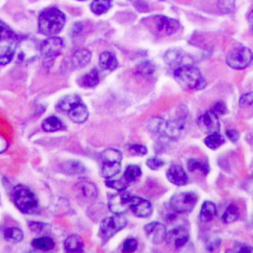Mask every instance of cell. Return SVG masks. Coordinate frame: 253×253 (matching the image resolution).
Returning <instances> with one entry per match:
<instances>
[{"label":"cell","mask_w":253,"mask_h":253,"mask_svg":"<svg viewBox=\"0 0 253 253\" xmlns=\"http://www.w3.org/2000/svg\"><path fill=\"white\" fill-rule=\"evenodd\" d=\"M66 23L65 14L56 8L43 10L38 19V30L45 36H55L61 33Z\"/></svg>","instance_id":"obj_1"},{"label":"cell","mask_w":253,"mask_h":253,"mask_svg":"<svg viewBox=\"0 0 253 253\" xmlns=\"http://www.w3.org/2000/svg\"><path fill=\"white\" fill-rule=\"evenodd\" d=\"M56 109L62 114L67 115L74 123L83 124L88 119V108L84 104L80 96L71 94L64 96L57 103Z\"/></svg>","instance_id":"obj_2"},{"label":"cell","mask_w":253,"mask_h":253,"mask_svg":"<svg viewBox=\"0 0 253 253\" xmlns=\"http://www.w3.org/2000/svg\"><path fill=\"white\" fill-rule=\"evenodd\" d=\"M11 197H12V201L16 208L23 213L34 214L37 213L39 210V203L36 195L23 184L14 186Z\"/></svg>","instance_id":"obj_3"},{"label":"cell","mask_w":253,"mask_h":253,"mask_svg":"<svg viewBox=\"0 0 253 253\" xmlns=\"http://www.w3.org/2000/svg\"><path fill=\"white\" fill-rule=\"evenodd\" d=\"M174 78L183 89L199 90L205 87V79L197 67L183 65L174 70Z\"/></svg>","instance_id":"obj_4"},{"label":"cell","mask_w":253,"mask_h":253,"mask_svg":"<svg viewBox=\"0 0 253 253\" xmlns=\"http://www.w3.org/2000/svg\"><path fill=\"white\" fill-rule=\"evenodd\" d=\"M123 155L116 148H107L101 155V174L104 179H113L122 170Z\"/></svg>","instance_id":"obj_5"},{"label":"cell","mask_w":253,"mask_h":253,"mask_svg":"<svg viewBox=\"0 0 253 253\" xmlns=\"http://www.w3.org/2000/svg\"><path fill=\"white\" fill-rule=\"evenodd\" d=\"M147 129L158 137L173 140L180 134L182 126L176 123H170L163 118H153L147 124Z\"/></svg>","instance_id":"obj_6"},{"label":"cell","mask_w":253,"mask_h":253,"mask_svg":"<svg viewBox=\"0 0 253 253\" xmlns=\"http://www.w3.org/2000/svg\"><path fill=\"white\" fill-rule=\"evenodd\" d=\"M197 199V195L193 192L177 193L170 199V208L175 213H187L195 208Z\"/></svg>","instance_id":"obj_7"},{"label":"cell","mask_w":253,"mask_h":253,"mask_svg":"<svg viewBox=\"0 0 253 253\" xmlns=\"http://www.w3.org/2000/svg\"><path fill=\"white\" fill-rule=\"evenodd\" d=\"M252 59L253 55L251 50L247 47H244V45H239V47L234 48L227 54L226 63L229 67L240 71L248 67L251 64Z\"/></svg>","instance_id":"obj_8"},{"label":"cell","mask_w":253,"mask_h":253,"mask_svg":"<svg viewBox=\"0 0 253 253\" xmlns=\"http://www.w3.org/2000/svg\"><path fill=\"white\" fill-rule=\"evenodd\" d=\"M126 225V218L123 214L105 217L100 224V236L103 240H108Z\"/></svg>","instance_id":"obj_9"},{"label":"cell","mask_w":253,"mask_h":253,"mask_svg":"<svg viewBox=\"0 0 253 253\" xmlns=\"http://www.w3.org/2000/svg\"><path fill=\"white\" fill-rule=\"evenodd\" d=\"M63 48H64V40L60 37L51 36L45 39L40 47L42 60L44 63H53V61L59 56Z\"/></svg>","instance_id":"obj_10"},{"label":"cell","mask_w":253,"mask_h":253,"mask_svg":"<svg viewBox=\"0 0 253 253\" xmlns=\"http://www.w3.org/2000/svg\"><path fill=\"white\" fill-rule=\"evenodd\" d=\"M131 195L128 192L119 191L118 194H115L109 197L108 208L115 214H123L129 210V201Z\"/></svg>","instance_id":"obj_11"},{"label":"cell","mask_w":253,"mask_h":253,"mask_svg":"<svg viewBox=\"0 0 253 253\" xmlns=\"http://www.w3.org/2000/svg\"><path fill=\"white\" fill-rule=\"evenodd\" d=\"M75 193L78 199L83 200L84 203H92L97 197V188L93 183L89 181L82 180L75 185Z\"/></svg>","instance_id":"obj_12"},{"label":"cell","mask_w":253,"mask_h":253,"mask_svg":"<svg viewBox=\"0 0 253 253\" xmlns=\"http://www.w3.org/2000/svg\"><path fill=\"white\" fill-rule=\"evenodd\" d=\"M129 210L132 213L139 217H148L153 212V207L151 201H148L142 197L131 196L129 201Z\"/></svg>","instance_id":"obj_13"},{"label":"cell","mask_w":253,"mask_h":253,"mask_svg":"<svg viewBox=\"0 0 253 253\" xmlns=\"http://www.w3.org/2000/svg\"><path fill=\"white\" fill-rule=\"evenodd\" d=\"M198 126L201 131L207 134L220 131V123H218L217 116L212 111L201 115L198 119Z\"/></svg>","instance_id":"obj_14"},{"label":"cell","mask_w":253,"mask_h":253,"mask_svg":"<svg viewBox=\"0 0 253 253\" xmlns=\"http://www.w3.org/2000/svg\"><path fill=\"white\" fill-rule=\"evenodd\" d=\"M189 234L184 227H175L166 235V241L175 249H180L187 244Z\"/></svg>","instance_id":"obj_15"},{"label":"cell","mask_w":253,"mask_h":253,"mask_svg":"<svg viewBox=\"0 0 253 253\" xmlns=\"http://www.w3.org/2000/svg\"><path fill=\"white\" fill-rule=\"evenodd\" d=\"M144 232L153 244H162L166 239V227L159 222H152L144 227Z\"/></svg>","instance_id":"obj_16"},{"label":"cell","mask_w":253,"mask_h":253,"mask_svg":"<svg viewBox=\"0 0 253 253\" xmlns=\"http://www.w3.org/2000/svg\"><path fill=\"white\" fill-rule=\"evenodd\" d=\"M155 23H156V28L159 33L164 35H173L177 31L180 30V23L176 20L167 18V16L158 15L155 18Z\"/></svg>","instance_id":"obj_17"},{"label":"cell","mask_w":253,"mask_h":253,"mask_svg":"<svg viewBox=\"0 0 253 253\" xmlns=\"http://www.w3.org/2000/svg\"><path fill=\"white\" fill-rule=\"evenodd\" d=\"M167 179L177 186L186 185L188 182V176L186 172L179 165H172L170 167L168 171H167Z\"/></svg>","instance_id":"obj_18"},{"label":"cell","mask_w":253,"mask_h":253,"mask_svg":"<svg viewBox=\"0 0 253 253\" xmlns=\"http://www.w3.org/2000/svg\"><path fill=\"white\" fill-rule=\"evenodd\" d=\"M91 52L88 49H78L75 51L71 57V62L74 68H83L87 66L91 61Z\"/></svg>","instance_id":"obj_19"},{"label":"cell","mask_w":253,"mask_h":253,"mask_svg":"<svg viewBox=\"0 0 253 253\" xmlns=\"http://www.w3.org/2000/svg\"><path fill=\"white\" fill-rule=\"evenodd\" d=\"M99 64L102 70L104 71H115L118 67V60L114 53L105 51L101 53L99 59Z\"/></svg>","instance_id":"obj_20"},{"label":"cell","mask_w":253,"mask_h":253,"mask_svg":"<svg viewBox=\"0 0 253 253\" xmlns=\"http://www.w3.org/2000/svg\"><path fill=\"white\" fill-rule=\"evenodd\" d=\"M64 248L66 252H84L83 239L78 235H71L64 241Z\"/></svg>","instance_id":"obj_21"},{"label":"cell","mask_w":253,"mask_h":253,"mask_svg":"<svg viewBox=\"0 0 253 253\" xmlns=\"http://www.w3.org/2000/svg\"><path fill=\"white\" fill-rule=\"evenodd\" d=\"M184 57L185 56H184L183 53L179 50H170L165 55L166 62L168 63V65H170L171 67H175V68L183 66V65H191V64H187V63L184 62Z\"/></svg>","instance_id":"obj_22"},{"label":"cell","mask_w":253,"mask_h":253,"mask_svg":"<svg viewBox=\"0 0 253 253\" xmlns=\"http://www.w3.org/2000/svg\"><path fill=\"white\" fill-rule=\"evenodd\" d=\"M100 82V75L97 70L93 68L91 70L89 73H87L85 75L79 79V84L82 85L84 88H94L95 85L99 84Z\"/></svg>","instance_id":"obj_23"},{"label":"cell","mask_w":253,"mask_h":253,"mask_svg":"<svg viewBox=\"0 0 253 253\" xmlns=\"http://www.w3.org/2000/svg\"><path fill=\"white\" fill-rule=\"evenodd\" d=\"M216 215V206L211 201H205L201 206L199 218L201 222H210Z\"/></svg>","instance_id":"obj_24"},{"label":"cell","mask_w":253,"mask_h":253,"mask_svg":"<svg viewBox=\"0 0 253 253\" xmlns=\"http://www.w3.org/2000/svg\"><path fill=\"white\" fill-rule=\"evenodd\" d=\"M113 5V0H93L90 8L91 11L96 15H102L106 13Z\"/></svg>","instance_id":"obj_25"},{"label":"cell","mask_w":253,"mask_h":253,"mask_svg":"<svg viewBox=\"0 0 253 253\" xmlns=\"http://www.w3.org/2000/svg\"><path fill=\"white\" fill-rule=\"evenodd\" d=\"M42 129L45 132H56L64 129V125H63L60 118H57L55 116H50L43 120Z\"/></svg>","instance_id":"obj_26"},{"label":"cell","mask_w":253,"mask_h":253,"mask_svg":"<svg viewBox=\"0 0 253 253\" xmlns=\"http://www.w3.org/2000/svg\"><path fill=\"white\" fill-rule=\"evenodd\" d=\"M14 53L15 51L12 45H0V65L9 64V63L13 60Z\"/></svg>","instance_id":"obj_27"},{"label":"cell","mask_w":253,"mask_h":253,"mask_svg":"<svg viewBox=\"0 0 253 253\" xmlns=\"http://www.w3.org/2000/svg\"><path fill=\"white\" fill-rule=\"evenodd\" d=\"M23 232L19 227H8L3 231V237L10 243H20L23 239Z\"/></svg>","instance_id":"obj_28"},{"label":"cell","mask_w":253,"mask_h":253,"mask_svg":"<svg viewBox=\"0 0 253 253\" xmlns=\"http://www.w3.org/2000/svg\"><path fill=\"white\" fill-rule=\"evenodd\" d=\"M32 245L34 248L42 250V251H49L53 249L54 241L50 237H38L32 241Z\"/></svg>","instance_id":"obj_29"},{"label":"cell","mask_w":253,"mask_h":253,"mask_svg":"<svg viewBox=\"0 0 253 253\" xmlns=\"http://www.w3.org/2000/svg\"><path fill=\"white\" fill-rule=\"evenodd\" d=\"M141 174H142V171H141L140 167L135 166V165H131L129 167H126L123 177L130 184L132 182H135L137 179H139Z\"/></svg>","instance_id":"obj_30"},{"label":"cell","mask_w":253,"mask_h":253,"mask_svg":"<svg viewBox=\"0 0 253 253\" xmlns=\"http://www.w3.org/2000/svg\"><path fill=\"white\" fill-rule=\"evenodd\" d=\"M224 142H225L224 137L221 134H218V132H214V133H210L206 137L205 144L211 149H216L223 145Z\"/></svg>","instance_id":"obj_31"},{"label":"cell","mask_w":253,"mask_h":253,"mask_svg":"<svg viewBox=\"0 0 253 253\" xmlns=\"http://www.w3.org/2000/svg\"><path fill=\"white\" fill-rule=\"evenodd\" d=\"M239 217V210L236 206L231 205L228 206L225 212H224L222 215V221L226 224H231L235 222L236 220H238Z\"/></svg>","instance_id":"obj_32"},{"label":"cell","mask_w":253,"mask_h":253,"mask_svg":"<svg viewBox=\"0 0 253 253\" xmlns=\"http://www.w3.org/2000/svg\"><path fill=\"white\" fill-rule=\"evenodd\" d=\"M63 170L68 174H80L84 172V167L79 162H66L63 165Z\"/></svg>","instance_id":"obj_33"},{"label":"cell","mask_w":253,"mask_h":253,"mask_svg":"<svg viewBox=\"0 0 253 253\" xmlns=\"http://www.w3.org/2000/svg\"><path fill=\"white\" fill-rule=\"evenodd\" d=\"M14 38L15 34L13 31L5 23L0 21V42H9V40H13Z\"/></svg>","instance_id":"obj_34"},{"label":"cell","mask_w":253,"mask_h":253,"mask_svg":"<svg viewBox=\"0 0 253 253\" xmlns=\"http://www.w3.org/2000/svg\"><path fill=\"white\" fill-rule=\"evenodd\" d=\"M106 185L111 188L116 189V191H125V189L129 186V183L126 182L124 177L119 180H112V179H107L106 181Z\"/></svg>","instance_id":"obj_35"},{"label":"cell","mask_w":253,"mask_h":253,"mask_svg":"<svg viewBox=\"0 0 253 253\" xmlns=\"http://www.w3.org/2000/svg\"><path fill=\"white\" fill-rule=\"evenodd\" d=\"M188 169L192 172L196 171V170H200V171H203L204 174H207L209 172V166L200 163L197 159H191L188 162Z\"/></svg>","instance_id":"obj_36"},{"label":"cell","mask_w":253,"mask_h":253,"mask_svg":"<svg viewBox=\"0 0 253 253\" xmlns=\"http://www.w3.org/2000/svg\"><path fill=\"white\" fill-rule=\"evenodd\" d=\"M217 5L222 13H231L235 9V0H218Z\"/></svg>","instance_id":"obj_37"},{"label":"cell","mask_w":253,"mask_h":253,"mask_svg":"<svg viewBox=\"0 0 253 253\" xmlns=\"http://www.w3.org/2000/svg\"><path fill=\"white\" fill-rule=\"evenodd\" d=\"M137 71H139L140 75H142V76L148 77V76H152L154 74L155 67L151 62H143L139 65V67H137Z\"/></svg>","instance_id":"obj_38"},{"label":"cell","mask_w":253,"mask_h":253,"mask_svg":"<svg viewBox=\"0 0 253 253\" xmlns=\"http://www.w3.org/2000/svg\"><path fill=\"white\" fill-rule=\"evenodd\" d=\"M126 148L129 149V153L131 155H135V156H144L147 154V148L143 145L131 144L126 146Z\"/></svg>","instance_id":"obj_39"},{"label":"cell","mask_w":253,"mask_h":253,"mask_svg":"<svg viewBox=\"0 0 253 253\" xmlns=\"http://www.w3.org/2000/svg\"><path fill=\"white\" fill-rule=\"evenodd\" d=\"M137 248V241L134 238H128L123 245L124 252H133Z\"/></svg>","instance_id":"obj_40"},{"label":"cell","mask_w":253,"mask_h":253,"mask_svg":"<svg viewBox=\"0 0 253 253\" xmlns=\"http://www.w3.org/2000/svg\"><path fill=\"white\" fill-rule=\"evenodd\" d=\"M28 226H30L31 231L36 232V233H43L49 228L48 224L38 223V222H28Z\"/></svg>","instance_id":"obj_41"},{"label":"cell","mask_w":253,"mask_h":253,"mask_svg":"<svg viewBox=\"0 0 253 253\" xmlns=\"http://www.w3.org/2000/svg\"><path fill=\"white\" fill-rule=\"evenodd\" d=\"M146 165L148 166V168H151L152 170H158L160 167H163L165 165V163L162 159H159L157 157H152L147 159Z\"/></svg>","instance_id":"obj_42"},{"label":"cell","mask_w":253,"mask_h":253,"mask_svg":"<svg viewBox=\"0 0 253 253\" xmlns=\"http://www.w3.org/2000/svg\"><path fill=\"white\" fill-rule=\"evenodd\" d=\"M253 104V93L252 92H249V93H245L244 95H241L240 100H239V105L240 106H250Z\"/></svg>","instance_id":"obj_43"},{"label":"cell","mask_w":253,"mask_h":253,"mask_svg":"<svg viewBox=\"0 0 253 253\" xmlns=\"http://www.w3.org/2000/svg\"><path fill=\"white\" fill-rule=\"evenodd\" d=\"M211 111L213 112L216 116H220V115H223L226 113V105L224 104L223 102H217L213 106H212Z\"/></svg>","instance_id":"obj_44"},{"label":"cell","mask_w":253,"mask_h":253,"mask_svg":"<svg viewBox=\"0 0 253 253\" xmlns=\"http://www.w3.org/2000/svg\"><path fill=\"white\" fill-rule=\"evenodd\" d=\"M226 135L229 140H231L232 142H237L238 139H239V133L236 130H233V129H229L226 131Z\"/></svg>","instance_id":"obj_45"},{"label":"cell","mask_w":253,"mask_h":253,"mask_svg":"<svg viewBox=\"0 0 253 253\" xmlns=\"http://www.w3.org/2000/svg\"><path fill=\"white\" fill-rule=\"evenodd\" d=\"M239 248L238 249H233L231 250L232 252H238V253H241V252H253V248L251 246H248V245H237Z\"/></svg>","instance_id":"obj_46"},{"label":"cell","mask_w":253,"mask_h":253,"mask_svg":"<svg viewBox=\"0 0 253 253\" xmlns=\"http://www.w3.org/2000/svg\"><path fill=\"white\" fill-rule=\"evenodd\" d=\"M8 145H9V144H8L7 139H5V137H4L3 135L0 134V154L4 153L5 151H7Z\"/></svg>","instance_id":"obj_47"},{"label":"cell","mask_w":253,"mask_h":253,"mask_svg":"<svg viewBox=\"0 0 253 253\" xmlns=\"http://www.w3.org/2000/svg\"><path fill=\"white\" fill-rule=\"evenodd\" d=\"M250 25H252V27H253V12L250 15Z\"/></svg>","instance_id":"obj_48"},{"label":"cell","mask_w":253,"mask_h":253,"mask_svg":"<svg viewBox=\"0 0 253 253\" xmlns=\"http://www.w3.org/2000/svg\"><path fill=\"white\" fill-rule=\"evenodd\" d=\"M79 1H84V0H79Z\"/></svg>","instance_id":"obj_49"}]
</instances>
